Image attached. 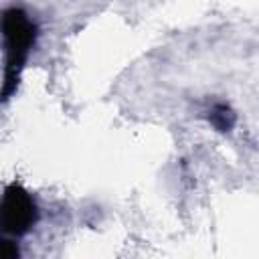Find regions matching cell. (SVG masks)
I'll list each match as a JSON object with an SVG mask.
<instances>
[{"mask_svg": "<svg viewBox=\"0 0 259 259\" xmlns=\"http://www.w3.org/2000/svg\"><path fill=\"white\" fill-rule=\"evenodd\" d=\"M208 119H210V123H212L219 132H229V130L235 125V113H233V109H231L229 105H225V103L214 105L212 111H210V115H208Z\"/></svg>", "mask_w": 259, "mask_h": 259, "instance_id": "3", "label": "cell"}, {"mask_svg": "<svg viewBox=\"0 0 259 259\" xmlns=\"http://www.w3.org/2000/svg\"><path fill=\"white\" fill-rule=\"evenodd\" d=\"M0 28L6 42V69H4V87L0 93V101L8 99L20 79V71L28 59V53L36 38V26L28 18V14L20 8H8L2 12Z\"/></svg>", "mask_w": 259, "mask_h": 259, "instance_id": "1", "label": "cell"}, {"mask_svg": "<svg viewBox=\"0 0 259 259\" xmlns=\"http://www.w3.org/2000/svg\"><path fill=\"white\" fill-rule=\"evenodd\" d=\"M0 259H20V249L10 239L0 237Z\"/></svg>", "mask_w": 259, "mask_h": 259, "instance_id": "4", "label": "cell"}, {"mask_svg": "<svg viewBox=\"0 0 259 259\" xmlns=\"http://www.w3.org/2000/svg\"><path fill=\"white\" fill-rule=\"evenodd\" d=\"M38 221V208L26 188L12 182L0 198V233L10 237L26 235Z\"/></svg>", "mask_w": 259, "mask_h": 259, "instance_id": "2", "label": "cell"}]
</instances>
